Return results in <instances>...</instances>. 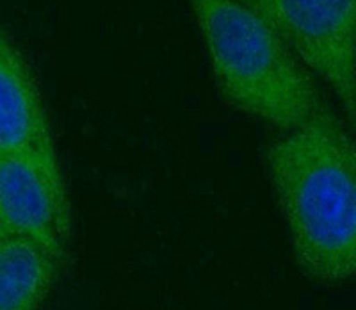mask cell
<instances>
[{
  "instance_id": "obj_1",
  "label": "cell",
  "mask_w": 356,
  "mask_h": 310,
  "mask_svg": "<svg viewBox=\"0 0 356 310\" xmlns=\"http://www.w3.org/2000/svg\"><path fill=\"white\" fill-rule=\"evenodd\" d=\"M264 161L301 273L326 286L355 278V137L326 109L273 139Z\"/></svg>"
},
{
  "instance_id": "obj_2",
  "label": "cell",
  "mask_w": 356,
  "mask_h": 310,
  "mask_svg": "<svg viewBox=\"0 0 356 310\" xmlns=\"http://www.w3.org/2000/svg\"><path fill=\"white\" fill-rule=\"evenodd\" d=\"M221 98L282 132L323 111L314 75L269 25L239 0H186Z\"/></svg>"
},
{
  "instance_id": "obj_3",
  "label": "cell",
  "mask_w": 356,
  "mask_h": 310,
  "mask_svg": "<svg viewBox=\"0 0 356 310\" xmlns=\"http://www.w3.org/2000/svg\"><path fill=\"white\" fill-rule=\"evenodd\" d=\"M333 91L356 134V0H239Z\"/></svg>"
},
{
  "instance_id": "obj_4",
  "label": "cell",
  "mask_w": 356,
  "mask_h": 310,
  "mask_svg": "<svg viewBox=\"0 0 356 310\" xmlns=\"http://www.w3.org/2000/svg\"><path fill=\"white\" fill-rule=\"evenodd\" d=\"M0 225L8 235L38 242L65 262L72 207L57 152L0 155Z\"/></svg>"
},
{
  "instance_id": "obj_5",
  "label": "cell",
  "mask_w": 356,
  "mask_h": 310,
  "mask_svg": "<svg viewBox=\"0 0 356 310\" xmlns=\"http://www.w3.org/2000/svg\"><path fill=\"white\" fill-rule=\"evenodd\" d=\"M56 152L40 86L24 54L0 27V155Z\"/></svg>"
},
{
  "instance_id": "obj_6",
  "label": "cell",
  "mask_w": 356,
  "mask_h": 310,
  "mask_svg": "<svg viewBox=\"0 0 356 310\" xmlns=\"http://www.w3.org/2000/svg\"><path fill=\"white\" fill-rule=\"evenodd\" d=\"M61 266L38 242L6 235L0 241V310H40Z\"/></svg>"
},
{
  "instance_id": "obj_7",
  "label": "cell",
  "mask_w": 356,
  "mask_h": 310,
  "mask_svg": "<svg viewBox=\"0 0 356 310\" xmlns=\"http://www.w3.org/2000/svg\"><path fill=\"white\" fill-rule=\"evenodd\" d=\"M6 235H8V234H6V230L2 228V225H0V241H2V239H4Z\"/></svg>"
}]
</instances>
